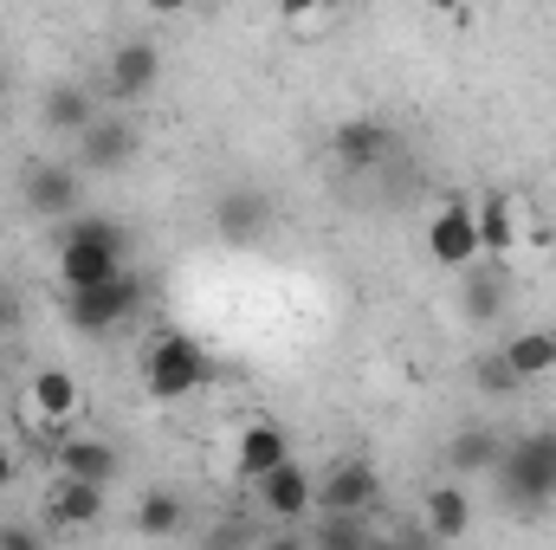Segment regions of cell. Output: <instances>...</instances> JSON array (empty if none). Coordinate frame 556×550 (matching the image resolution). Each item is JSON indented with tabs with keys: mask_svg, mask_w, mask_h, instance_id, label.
<instances>
[{
	"mask_svg": "<svg viewBox=\"0 0 556 550\" xmlns=\"http://www.w3.org/2000/svg\"><path fill=\"white\" fill-rule=\"evenodd\" d=\"M124 273H130V260H124V234L111 221H98V214L65 221V234H59V285L65 291H91Z\"/></svg>",
	"mask_w": 556,
	"mask_h": 550,
	"instance_id": "1",
	"label": "cell"
},
{
	"mask_svg": "<svg viewBox=\"0 0 556 550\" xmlns=\"http://www.w3.org/2000/svg\"><path fill=\"white\" fill-rule=\"evenodd\" d=\"M214 383V357H207V343H194L188 330H162L149 350H142V396L149 402H188L194 389H207Z\"/></svg>",
	"mask_w": 556,
	"mask_h": 550,
	"instance_id": "2",
	"label": "cell"
},
{
	"mask_svg": "<svg viewBox=\"0 0 556 550\" xmlns=\"http://www.w3.org/2000/svg\"><path fill=\"white\" fill-rule=\"evenodd\" d=\"M492 479H498V492H505L511 505L544 512V505L556 499V427H538V434L511 440Z\"/></svg>",
	"mask_w": 556,
	"mask_h": 550,
	"instance_id": "3",
	"label": "cell"
},
{
	"mask_svg": "<svg viewBox=\"0 0 556 550\" xmlns=\"http://www.w3.org/2000/svg\"><path fill=\"white\" fill-rule=\"evenodd\" d=\"M142 304H149V285L137 273H124L111 285H91V291H65V324L85 330V337H111V330H124L137 317Z\"/></svg>",
	"mask_w": 556,
	"mask_h": 550,
	"instance_id": "4",
	"label": "cell"
},
{
	"mask_svg": "<svg viewBox=\"0 0 556 550\" xmlns=\"http://www.w3.org/2000/svg\"><path fill=\"white\" fill-rule=\"evenodd\" d=\"M20 201H26L33 221H78V208H85L78 162H33L26 182H20Z\"/></svg>",
	"mask_w": 556,
	"mask_h": 550,
	"instance_id": "5",
	"label": "cell"
},
{
	"mask_svg": "<svg viewBox=\"0 0 556 550\" xmlns=\"http://www.w3.org/2000/svg\"><path fill=\"white\" fill-rule=\"evenodd\" d=\"M427 260L446 266V273H472L479 266V221H472V201L446 195L427 221Z\"/></svg>",
	"mask_w": 556,
	"mask_h": 550,
	"instance_id": "6",
	"label": "cell"
},
{
	"mask_svg": "<svg viewBox=\"0 0 556 550\" xmlns=\"http://www.w3.org/2000/svg\"><path fill=\"white\" fill-rule=\"evenodd\" d=\"M382 505V473L369 460H330V473L317 479V512L324 518H369Z\"/></svg>",
	"mask_w": 556,
	"mask_h": 550,
	"instance_id": "7",
	"label": "cell"
},
{
	"mask_svg": "<svg viewBox=\"0 0 556 550\" xmlns=\"http://www.w3.org/2000/svg\"><path fill=\"white\" fill-rule=\"evenodd\" d=\"M330 155H337L343 175H369V168H382L395 155V130L382 117H343L330 130Z\"/></svg>",
	"mask_w": 556,
	"mask_h": 550,
	"instance_id": "8",
	"label": "cell"
},
{
	"mask_svg": "<svg viewBox=\"0 0 556 550\" xmlns=\"http://www.w3.org/2000/svg\"><path fill=\"white\" fill-rule=\"evenodd\" d=\"M137 149H142V137H137V124L130 117H98L85 137H78V175H117V168H130L137 162Z\"/></svg>",
	"mask_w": 556,
	"mask_h": 550,
	"instance_id": "9",
	"label": "cell"
},
{
	"mask_svg": "<svg viewBox=\"0 0 556 550\" xmlns=\"http://www.w3.org/2000/svg\"><path fill=\"white\" fill-rule=\"evenodd\" d=\"M253 492H260V512H266V518H278L285 532H298V525L317 512V479H311L298 460H285L278 473H266Z\"/></svg>",
	"mask_w": 556,
	"mask_h": 550,
	"instance_id": "10",
	"label": "cell"
},
{
	"mask_svg": "<svg viewBox=\"0 0 556 550\" xmlns=\"http://www.w3.org/2000/svg\"><path fill=\"white\" fill-rule=\"evenodd\" d=\"M155 78H162V46H155V39H124V46L111 52L104 91H111L117 104H137V98L155 91Z\"/></svg>",
	"mask_w": 556,
	"mask_h": 550,
	"instance_id": "11",
	"label": "cell"
},
{
	"mask_svg": "<svg viewBox=\"0 0 556 550\" xmlns=\"http://www.w3.org/2000/svg\"><path fill=\"white\" fill-rule=\"evenodd\" d=\"M52 466H59V479L111 486V479L124 473V453H117L111 440H98V434H65V440H59V453H52Z\"/></svg>",
	"mask_w": 556,
	"mask_h": 550,
	"instance_id": "12",
	"label": "cell"
},
{
	"mask_svg": "<svg viewBox=\"0 0 556 550\" xmlns=\"http://www.w3.org/2000/svg\"><path fill=\"white\" fill-rule=\"evenodd\" d=\"M266 227H273V201H266L260 188H227V195L214 201V234H220L227 247H253Z\"/></svg>",
	"mask_w": 556,
	"mask_h": 550,
	"instance_id": "13",
	"label": "cell"
},
{
	"mask_svg": "<svg viewBox=\"0 0 556 550\" xmlns=\"http://www.w3.org/2000/svg\"><path fill=\"white\" fill-rule=\"evenodd\" d=\"M472 221H479V260L518 253V240H525V201H518V195H485V201H472Z\"/></svg>",
	"mask_w": 556,
	"mask_h": 550,
	"instance_id": "14",
	"label": "cell"
},
{
	"mask_svg": "<svg viewBox=\"0 0 556 550\" xmlns=\"http://www.w3.org/2000/svg\"><path fill=\"white\" fill-rule=\"evenodd\" d=\"M420 532H427L433 545H459V538L472 532V492H466L459 479L427 486V499H420Z\"/></svg>",
	"mask_w": 556,
	"mask_h": 550,
	"instance_id": "15",
	"label": "cell"
},
{
	"mask_svg": "<svg viewBox=\"0 0 556 550\" xmlns=\"http://www.w3.org/2000/svg\"><path fill=\"white\" fill-rule=\"evenodd\" d=\"M78 383H72V370H59V363H46V370H33L26 376V409L39 427H72V414H78Z\"/></svg>",
	"mask_w": 556,
	"mask_h": 550,
	"instance_id": "16",
	"label": "cell"
},
{
	"mask_svg": "<svg viewBox=\"0 0 556 550\" xmlns=\"http://www.w3.org/2000/svg\"><path fill=\"white\" fill-rule=\"evenodd\" d=\"M285 460H291V440H285L278 421H247V427H240V440H233V473H240V479L260 486V479L278 473Z\"/></svg>",
	"mask_w": 556,
	"mask_h": 550,
	"instance_id": "17",
	"label": "cell"
},
{
	"mask_svg": "<svg viewBox=\"0 0 556 550\" xmlns=\"http://www.w3.org/2000/svg\"><path fill=\"white\" fill-rule=\"evenodd\" d=\"M104 512H111V486H85V479H59L46 499V518L65 532H91V525H104Z\"/></svg>",
	"mask_w": 556,
	"mask_h": 550,
	"instance_id": "18",
	"label": "cell"
},
{
	"mask_svg": "<svg viewBox=\"0 0 556 550\" xmlns=\"http://www.w3.org/2000/svg\"><path fill=\"white\" fill-rule=\"evenodd\" d=\"M498 460H505V440H498L485 421H472V427H459V434L446 440V473H453V479L498 473Z\"/></svg>",
	"mask_w": 556,
	"mask_h": 550,
	"instance_id": "19",
	"label": "cell"
},
{
	"mask_svg": "<svg viewBox=\"0 0 556 550\" xmlns=\"http://www.w3.org/2000/svg\"><path fill=\"white\" fill-rule=\"evenodd\" d=\"M130 525H137V538H149V545L181 538V532H188V499H181L175 486H149L137 499V512H130Z\"/></svg>",
	"mask_w": 556,
	"mask_h": 550,
	"instance_id": "20",
	"label": "cell"
},
{
	"mask_svg": "<svg viewBox=\"0 0 556 550\" xmlns=\"http://www.w3.org/2000/svg\"><path fill=\"white\" fill-rule=\"evenodd\" d=\"M39 124H46V130H59V137H85V130L98 124V104H91V91H85V85H52V91H46V104H39Z\"/></svg>",
	"mask_w": 556,
	"mask_h": 550,
	"instance_id": "21",
	"label": "cell"
},
{
	"mask_svg": "<svg viewBox=\"0 0 556 550\" xmlns=\"http://www.w3.org/2000/svg\"><path fill=\"white\" fill-rule=\"evenodd\" d=\"M498 357H505V370L518 376V389L538 383V376H556V330H518Z\"/></svg>",
	"mask_w": 556,
	"mask_h": 550,
	"instance_id": "22",
	"label": "cell"
},
{
	"mask_svg": "<svg viewBox=\"0 0 556 550\" xmlns=\"http://www.w3.org/2000/svg\"><path fill=\"white\" fill-rule=\"evenodd\" d=\"M369 538L363 518H311V550H369Z\"/></svg>",
	"mask_w": 556,
	"mask_h": 550,
	"instance_id": "23",
	"label": "cell"
},
{
	"mask_svg": "<svg viewBox=\"0 0 556 550\" xmlns=\"http://www.w3.org/2000/svg\"><path fill=\"white\" fill-rule=\"evenodd\" d=\"M498 311H505V285H498V278H466V317H479V324H492V317H498Z\"/></svg>",
	"mask_w": 556,
	"mask_h": 550,
	"instance_id": "24",
	"label": "cell"
},
{
	"mask_svg": "<svg viewBox=\"0 0 556 550\" xmlns=\"http://www.w3.org/2000/svg\"><path fill=\"white\" fill-rule=\"evenodd\" d=\"M472 383H479L485 396H511V389H518V376L505 370V357H479V370H472Z\"/></svg>",
	"mask_w": 556,
	"mask_h": 550,
	"instance_id": "25",
	"label": "cell"
},
{
	"mask_svg": "<svg viewBox=\"0 0 556 550\" xmlns=\"http://www.w3.org/2000/svg\"><path fill=\"white\" fill-rule=\"evenodd\" d=\"M0 550H46V532L26 518H0Z\"/></svg>",
	"mask_w": 556,
	"mask_h": 550,
	"instance_id": "26",
	"label": "cell"
},
{
	"mask_svg": "<svg viewBox=\"0 0 556 550\" xmlns=\"http://www.w3.org/2000/svg\"><path fill=\"white\" fill-rule=\"evenodd\" d=\"M330 20H337L330 7H291V13H285V26H298V33H317V26H330Z\"/></svg>",
	"mask_w": 556,
	"mask_h": 550,
	"instance_id": "27",
	"label": "cell"
},
{
	"mask_svg": "<svg viewBox=\"0 0 556 550\" xmlns=\"http://www.w3.org/2000/svg\"><path fill=\"white\" fill-rule=\"evenodd\" d=\"M13 479H20V453H13V447H0V492H7Z\"/></svg>",
	"mask_w": 556,
	"mask_h": 550,
	"instance_id": "28",
	"label": "cell"
},
{
	"mask_svg": "<svg viewBox=\"0 0 556 550\" xmlns=\"http://www.w3.org/2000/svg\"><path fill=\"white\" fill-rule=\"evenodd\" d=\"M266 550H311V538L304 532H278V538H266Z\"/></svg>",
	"mask_w": 556,
	"mask_h": 550,
	"instance_id": "29",
	"label": "cell"
},
{
	"mask_svg": "<svg viewBox=\"0 0 556 550\" xmlns=\"http://www.w3.org/2000/svg\"><path fill=\"white\" fill-rule=\"evenodd\" d=\"M7 311H13V298H7V278H0V324H7Z\"/></svg>",
	"mask_w": 556,
	"mask_h": 550,
	"instance_id": "30",
	"label": "cell"
}]
</instances>
